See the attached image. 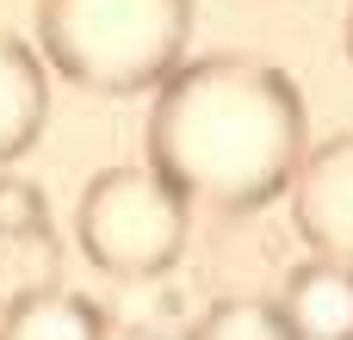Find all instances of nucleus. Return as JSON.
<instances>
[{
	"label": "nucleus",
	"instance_id": "nucleus-5",
	"mask_svg": "<svg viewBox=\"0 0 353 340\" xmlns=\"http://www.w3.org/2000/svg\"><path fill=\"white\" fill-rule=\"evenodd\" d=\"M279 316H285L292 340H353V266L323 260V254L292 266V279L279 291Z\"/></svg>",
	"mask_w": 353,
	"mask_h": 340
},
{
	"label": "nucleus",
	"instance_id": "nucleus-9",
	"mask_svg": "<svg viewBox=\"0 0 353 340\" xmlns=\"http://www.w3.org/2000/svg\"><path fill=\"white\" fill-rule=\"evenodd\" d=\"M0 273H12L19 291L56 285V235L50 229H37V235H0Z\"/></svg>",
	"mask_w": 353,
	"mask_h": 340
},
{
	"label": "nucleus",
	"instance_id": "nucleus-8",
	"mask_svg": "<svg viewBox=\"0 0 353 340\" xmlns=\"http://www.w3.org/2000/svg\"><path fill=\"white\" fill-rule=\"evenodd\" d=\"M192 340H292L279 304H261V297H223L199 316Z\"/></svg>",
	"mask_w": 353,
	"mask_h": 340
},
{
	"label": "nucleus",
	"instance_id": "nucleus-11",
	"mask_svg": "<svg viewBox=\"0 0 353 340\" xmlns=\"http://www.w3.org/2000/svg\"><path fill=\"white\" fill-rule=\"evenodd\" d=\"M347 56H353V6H347Z\"/></svg>",
	"mask_w": 353,
	"mask_h": 340
},
{
	"label": "nucleus",
	"instance_id": "nucleus-1",
	"mask_svg": "<svg viewBox=\"0 0 353 340\" xmlns=\"http://www.w3.org/2000/svg\"><path fill=\"white\" fill-rule=\"evenodd\" d=\"M304 155H310L304 93L279 62L217 50L180 62L155 87L149 167L223 217H248L279 192H292Z\"/></svg>",
	"mask_w": 353,
	"mask_h": 340
},
{
	"label": "nucleus",
	"instance_id": "nucleus-10",
	"mask_svg": "<svg viewBox=\"0 0 353 340\" xmlns=\"http://www.w3.org/2000/svg\"><path fill=\"white\" fill-rule=\"evenodd\" d=\"M37 229H50L43 192L19 173H0V235H37Z\"/></svg>",
	"mask_w": 353,
	"mask_h": 340
},
{
	"label": "nucleus",
	"instance_id": "nucleus-3",
	"mask_svg": "<svg viewBox=\"0 0 353 340\" xmlns=\"http://www.w3.org/2000/svg\"><path fill=\"white\" fill-rule=\"evenodd\" d=\"M192 198L155 167H99L74 204V248L112 279H161L186 254Z\"/></svg>",
	"mask_w": 353,
	"mask_h": 340
},
{
	"label": "nucleus",
	"instance_id": "nucleus-6",
	"mask_svg": "<svg viewBox=\"0 0 353 340\" xmlns=\"http://www.w3.org/2000/svg\"><path fill=\"white\" fill-rule=\"evenodd\" d=\"M43 111H50L43 62L19 31L0 25V167H12L43 136Z\"/></svg>",
	"mask_w": 353,
	"mask_h": 340
},
{
	"label": "nucleus",
	"instance_id": "nucleus-2",
	"mask_svg": "<svg viewBox=\"0 0 353 340\" xmlns=\"http://www.w3.org/2000/svg\"><path fill=\"white\" fill-rule=\"evenodd\" d=\"M192 37V0H37V50L99 99L155 93Z\"/></svg>",
	"mask_w": 353,
	"mask_h": 340
},
{
	"label": "nucleus",
	"instance_id": "nucleus-4",
	"mask_svg": "<svg viewBox=\"0 0 353 340\" xmlns=\"http://www.w3.org/2000/svg\"><path fill=\"white\" fill-rule=\"evenodd\" d=\"M292 223L310 254L353 266V130L304 155L292 180Z\"/></svg>",
	"mask_w": 353,
	"mask_h": 340
},
{
	"label": "nucleus",
	"instance_id": "nucleus-7",
	"mask_svg": "<svg viewBox=\"0 0 353 340\" xmlns=\"http://www.w3.org/2000/svg\"><path fill=\"white\" fill-rule=\"evenodd\" d=\"M0 340H105V310L68 285H31L0 304Z\"/></svg>",
	"mask_w": 353,
	"mask_h": 340
}]
</instances>
